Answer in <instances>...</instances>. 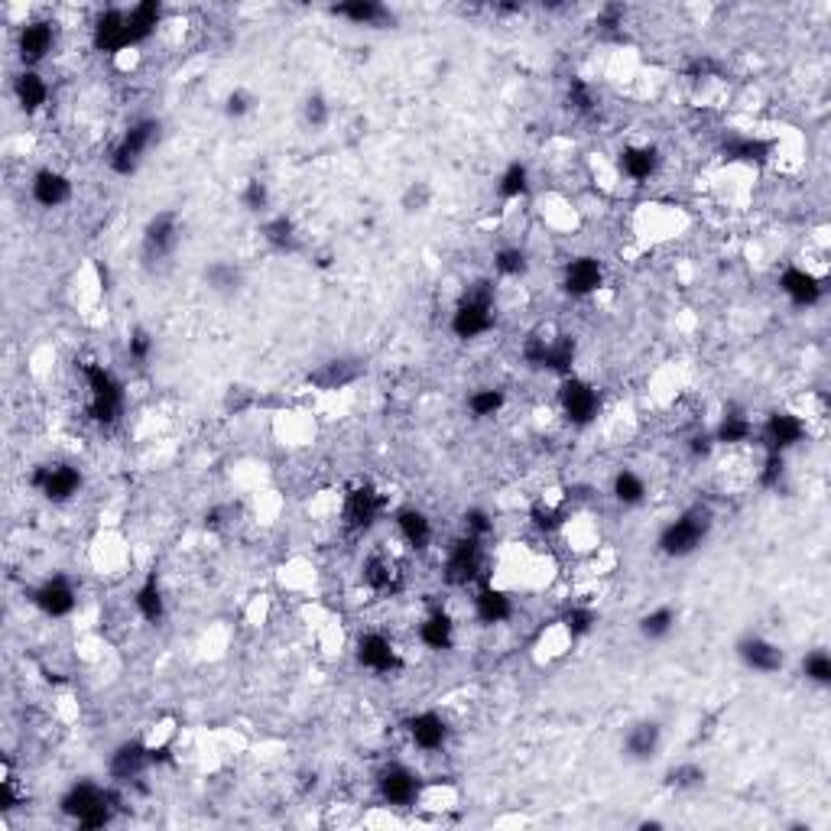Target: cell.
Instances as JSON below:
<instances>
[{"label": "cell", "instance_id": "6da1fadb", "mask_svg": "<svg viewBox=\"0 0 831 831\" xmlns=\"http://www.w3.org/2000/svg\"><path fill=\"white\" fill-rule=\"evenodd\" d=\"M78 377H82L85 393H88V403H85L88 419L105 425V429L118 425L120 415L127 410L123 380L101 360H78Z\"/></svg>", "mask_w": 831, "mask_h": 831}, {"label": "cell", "instance_id": "7a4b0ae2", "mask_svg": "<svg viewBox=\"0 0 831 831\" xmlns=\"http://www.w3.org/2000/svg\"><path fill=\"white\" fill-rule=\"evenodd\" d=\"M497 312H500V305H497V287H494V280H477V283H472V287L458 296V302L452 305L449 328H452V335L462 338V342H477V338H484V335L494 332Z\"/></svg>", "mask_w": 831, "mask_h": 831}, {"label": "cell", "instance_id": "3957f363", "mask_svg": "<svg viewBox=\"0 0 831 831\" xmlns=\"http://www.w3.org/2000/svg\"><path fill=\"white\" fill-rule=\"evenodd\" d=\"M60 812L78 829H105L118 812V792L111 786H98L88 779L72 783L60 799Z\"/></svg>", "mask_w": 831, "mask_h": 831}, {"label": "cell", "instance_id": "277c9868", "mask_svg": "<svg viewBox=\"0 0 831 831\" xmlns=\"http://www.w3.org/2000/svg\"><path fill=\"white\" fill-rule=\"evenodd\" d=\"M520 357L527 360V367L542 370L549 377H572L575 374V360H579V345L569 332L559 328H536L524 338Z\"/></svg>", "mask_w": 831, "mask_h": 831}, {"label": "cell", "instance_id": "5b68a950", "mask_svg": "<svg viewBox=\"0 0 831 831\" xmlns=\"http://www.w3.org/2000/svg\"><path fill=\"white\" fill-rule=\"evenodd\" d=\"M714 530V514L709 504H692L686 507L676 520H669L659 536H656V549L666 559H689L692 552H699L705 546V539Z\"/></svg>", "mask_w": 831, "mask_h": 831}, {"label": "cell", "instance_id": "8992f818", "mask_svg": "<svg viewBox=\"0 0 831 831\" xmlns=\"http://www.w3.org/2000/svg\"><path fill=\"white\" fill-rule=\"evenodd\" d=\"M384 514H387V494L364 477L352 481L338 497V524L348 536H367L380 524Z\"/></svg>", "mask_w": 831, "mask_h": 831}, {"label": "cell", "instance_id": "52a82bcc", "mask_svg": "<svg viewBox=\"0 0 831 831\" xmlns=\"http://www.w3.org/2000/svg\"><path fill=\"white\" fill-rule=\"evenodd\" d=\"M360 585H364V592L380 597V601H393L407 592L410 572H407V559L400 555V549L374 546L360 559Z\"/></svg>", "mask_w": 831, "mask_h": 831}, {"label": "cell", "instance_id": "ba28073f", "mask_svg": "<svg viewBox=\"0 0 831 831\" xmlns=\"http://www.w3.org/2000/svg\"><path fill=\"white\" fill-rule=\"evenodd\" d=\"M160 140V120L157 118H137L127 123V130L118 137V143L108 153V170L115 176L130 179L147 160V153L157 147Z\"/></svg>", "mask_w": 831, "mask_h": 831}, {"label": "cell", "instance_id": "9c48e42d", "mask_svg": "<svg viewBox=\"0 0 831 831\" xmlns=\"http://www.w3.org/2000/svg\"><path fill=\"white\" fill-rule=\"evenodd\" d=\"M487 575V555L484 542L468 533H458L445 546L442 559V582L449 589H475L477 582Z\"/></svg>", "mask_w": 831, "mask_h": 831}, {"label": "cell", "instance_id": "30bf717a", "mask_svg": "<svg viewBox=\"0 0 831 831\" xmlns=\"http://www.w3.org/2000/svg\"><path fill=\"white\" fill-rule=\"evenodd\" d=\"M555 403H559L562 419H565L572 429H589V425H594V422L601 419V410H604L601 390L594 387L592 380H585V377H579V374L559 380Z\"/></svg>", "mask_w": 831, "mask_h": 831}, {"label": "cell", "instance_id": "8fae6325", "mask_svg": "<svg viewBox=\"0 0 831 831\" xmlns=\"http://www.w3.org/2000/svg\"><path fill=\"white\" fill-rule=\"evenodd\" d=\"M355 656L357 666L367 669V672H374V676H397L407 666L403 650L397 647V640L387 630H377V627H370V630H364L357 637Z\"/></svg>", "mask_w": 831, "mask_h": 831}, {"label": "cell", "instance_id": "7c38bea8", "mask_svg": "<svg viewBox=\"0 0 831 831\" xmlns=\"http://www.w3.org/2000/svg\"><path fill=\"white\" fill-rule=\"evenodd\" d=\"M56 46H60V26H56V20L33 17V20L20 23V30H17V56H20L23 68H40L43 62L56 53Z\"/></svg>", "mask_w": 831, "mask_h": 831}, {"label": "cell", "instance_id": "4fadbf2b", "mask_svg": "<svg viewBox=\"0 0 831 831\" xmlns=\"http://www.w3.org/2000/svg\"><path fill=\"white\" fill-rule=\"evenodd\" d=\"M809 435V419L792 410H776L764 419V425L757 429V445L764 452H776V455H789L796 445H802Z\"/></svg>", "mask_w": 831, "mask_h": 831}, {"label": "cell", "instance_id": "5bb4252c", "mask_svg": "<svg viewBox=\"0 0 831 831\" xmlns=\"http://www.w3.org/2000/svg\"><path fill=\"white\" fill-rule=\"evenodd\" d=\"M182 244V218L173 208L157 212L147 225H143V238H140V250L147 263H166Z\"/></svg>", "mask_w": 831, "mask_h": 831}, {"label": "cell", "instance_id": "9a60e30c", "mask_svg": "<svg viewBox=\"0 0 831 831\" xmlns=\"http://www.w3.org/2000/svg\"><path fill=\"white\" fill-rule=\"evenodd\" d=\"M30 484L33 490H40L50 504H68L82 494L85 487V477H82V468H75L72 462H46V465H36L33 475H30Z\"/></svg>", "mask_w": 831, "mask_h": 831}, {"label": "cell", "instance_id": "2e32d148", "mask_svg": "<svg viewBox=\"0 0 831 831\" xmlns=\"http://www.w3.org/2000/svg\"><path fill=\"white\" fill-rule=\"evenodd\" d=\"M422 776L407 764H387L377 773V796L387 809H415L422 796Z\"/></svg>", "mask_w": 831, "mask_h": 831}, {"label": "cell", "instance_id": "e0dca14e", "mask_svg": "<svg viewBox=\"0 0 831 831\" xmlns=\"http://www.w3.org/2000/svg\"><path fill=\"white\" fill-rule=\"evenodd\" d=\"M91 46L111 60H118L120 53L137 50L130 40V26H127V7H101L91 20Z\"/></svg>", "mask_w": 831, "mask_h": 831}, {"label": "cell", "instance_id": "ac0fdd59", "mask_svg": "<svg viewBox=\"0 0 831 831\" xmlns=\"http://www.w3.org/2000/svg\"><path fill=\"white\" fill-rule=\"evenodd\" d=\"M607 280L604 260L594 253H579L562 263V293L569 299H592Z\"/></svg>", "mask_w": 831, "mask_h": 831}, {"label": "cell", "instance_id": "d6986e66", "mask_svg": "<svg viewBox=\"0 0 831 831\" xmlns=\"http://www.w3.org/2000/svg\"><path fill=\"white\" fill-rule=\"evenodd\" d=\"M472 607H475L477 624H484V627H500V624H507V620L517 614V597L484 575L475 585Z\"/></svg>", "mask_w": 831, "mask_h": 831}, {"label": "cell", "instance_id": "ffe728a7", "mask_svg": "<svg viewBox=\"0 0 831 831\" xmlns=\"http://www.w3.org/2000/svg\"><path fill=\"white\" fill-rule=\"evenodd\" d=\"M30 601L40 614L53 617V620H62V617H72L75 607H78V592L72 585V579L65 575H50L46 582H40L33 592H30Z\"/></svg>", "mask_w": 831, "mask_h": 831}, {"label": "cell", "instance_id": "44dd1931", "mask_svg": "<svg viewBox=\"0 0 831 831\" xmlns=\"http://www.w3.org/2000/svg\"><path fill=\"white\" fill-rule=\"evenodd\" d=\"M662 170V153L659 147L650 143V140H640V143H627L620 153H617V173L634 182V185H647L654 182Z\"/></svg>", "mask_w": 831, "mask_h": 831}, {"label": "cell", "instance_id": "7402d4cb", "mask_svg": "<svg viewBox=\"0 0 831 831\" xmlns=\"http://www.w3.org/2000/svg\"><path fill=\"white\" fill-rule=\"evenodd\" d=\"M779 293L789 299L796 309H812V305H819L822 296H825V283H822V277L812 273L809 267L789 263V267H783V273H779Z\"/></svg>", "mask_w": 831, "mask_h": 831}, {"label": "cell", "instance_id": "603a6c76", "mask_svg": "<svg viewBox=\"0 0 831 831\" xmlns=\"http://www.w3.org/2000/svg\"><path fill=\"white\" fill-rule=\"evenodd\" d=\"M407 737L422 754H439V751L449 747L452 727H449L445 714L425 709V712H415L407 717Z\"/></svg>", "mask_w": 831, "mask_h": 831}, {"label": "cell", "instance_id": "cb8c5ba5", "mask_svg": "<svg viewBox=\"0 0 831 831\" xmlns=\"http://www.w3.org/2000/svg\"><path fill=\"white\" fill-rule=\"evenodd\" d=\"M153 767V754H150V741H123L115 747L108 773L115 779V786H130L137 783L143 773Z\"/></svg>", "mask_w": 831, "mask_h": 831}, {"label": "cell", "instance_id": "d4e9b609", "mask_svg": "<svg viewBox=\"0 0 831 831\" xmlns=\"http://www.w3.org/2000/svg\"><path fill=\"white\" fill-rule=\"evenodd\" d=\"M415 637L425 650L432 654H449L455 650V640H458V624L455 617L445 611V607H429L415 627Z\"/></svg>", "mask_w": 831, "mask_h": 831}, {"label": "cell", "instance_id": "484cf974", "mask_svg": "<svg viewBox=\"0 0 831 831\" xmlns=\"http://www.w3.org/2000/svg\"><path fill=\"white\" fill-rule=\"evenodd\" d=\"M72 195H75V182L72 176H65L62 170L56 166H43V170H36L33 179H30V198L40 205V208H62V205H68L72 202Z\"/></svg>", "mask_w": 831, "mask_h": 831}, {"label": "cell", "instance_id": "4316f807", "mask_svg": "<svg viewBox=\"0 0 831 831\" xmlns=\"http://www.w3.org/2000/svg\"><path fill=\"white\" fill-rule=\"evenodd\" d=\"M734 654H737V659H741L751 672H760V676H773V672H779V669L786 666L783 647L767 640V637H760V634H747L744 640H737Z\"/></svg>", "mask_w": 831, "mask_h": 831}, {"label": "cell", "instance_id": "83f0119b", "mask_svg": "<svg viewBox=\"0 0 831 831\" xmlns=\"http://www.w3.org/2000/svg\"><path fill=\"white\" fill-rule=\"evenodd\" d=\"M13 98L20 105V111L26 118L43 115L53 101V88L46 82V75L40 68H20V75L13 78Z\"/></svg>", "mask_w": 831, "mask_h": 831}, {"label": "cell", "instance_id": "f1b7e54d", "mask_svg": "<svg viewBox=\"0 0 831 831\" xmlns=\"http://www.w3.org/2000/svg\"><path fill=\"white\" fill-rule=\"evenodd\" d=\"M393 527H397V539L410 549V552H425L435 539V524L422 507H400L393 514Z\"/></svg>", "mask_w": 831, "mask_h": 831}, {"label": "cell", "instance_id": "f546056e", "mask_svg": "<svg viewBox=\"0 0 831 831\" xmlns=\"http://www.w3.org/2000/svg\"><path fill=\"white\" fill-rule=\"evenodd\" d=\"M662 747V727L656 721H637L624 734V754L634 764H650Z\"/></svg>", "mask_w": 831, "mask_h": 831}, {"label": "cell", "instance_id": "4dcf8cb0", "mask_svg": "<svg viewBox=\"0 0 831 831\" xmlns=\"http://www.w3.org/2000/svg\"><path fill=\"white\" fill-rule=\"evenodd\" d=\"M163 23H166V13H163V3H157V0H143V3L127 7V26H130V40L137 50L143 43H150Z\"/></svg>", "mask_w": 831, "mask_h": 831}, {"label": "cell", "instance_id": "1f68e13d", "mask_svg": "<svg viewBox=\"0 0 831 831\" xmlns=\"http://www.w3.org/2000/svg\"><path fill=\"white\" fill-rule=\"evenodd\" d=\"M712 435L714 445H727V449L751 445V442H757V425L744 410H724V415L717 419V425L712 429Z\"/></svg>", "mask_w": 831, "mask_h": 831}, {"label": "cell", "instance_id": "d6a6232c", "mask_svg": "<svg viewBox=\"0 0 831 831\" xmlns=\"http://www.w3.org/2000/svg\"><path fill=\"white\" fill-rule=\"evenodd\" d=\"M357 377H360V367H357L355 360H348V357H335V360L319 364V367L309 374V384H312V387H319V390H325V393H335V390L352 387Z\"/></svg>", "mask_w": 831, "mask_h": 831}, {"label": "cell", "instance_id": "836d02e7", "mask_svg": "<svg viewBox=\"0 0 831 831\" xmlns=\"http://www.w3.org/2000/svg\"><path fill=\"white\" fill-rule=\"evenodd\" d=\"M332 13L355 23V26H370V30H384L393 23V10L377 0H348V3L332 7Z\"/></svg>", "mask_w": 831, "mask_h": 831}, {"label": "cell", "instance_id": "e575fe53", "mask_svg": "<svg viewBox=\"0 0 831 831\" xmlns=\"http://www.w3.org/2000/svg\"><path fill=\"white\" fill-rule=\"evenodd\" d=\"M133 611L147 624H163V617H166V592H163L157 572H150L143 579V585L133 592Z\"/></svg>", "mask_w": 831, "mask_h": 831}, {"label": "cell", "instance_id": "d590c367", "mask_svg": "<svg viewBox=\"0 0 831 831\" xmlns=\"http://www.w3.org/2000/svg\"><path fill=\"white\" fill-rule=\"evenodd\" d=\"M260 238L270 250L277 253H296L299 244H302V235H299V225L290 218V215H270L263 225H260Z\"/></svg>", "mask_w": 831, "mask_h": 831}, {"label": "cell", "instance_id": "8d00e7d4", "mask_svg": "<svg viewBox=\"0 0 831 831\" xmlns=\"http://www.w3.org/2000/svg\"><path fill=\"white\" fill-rule=\"evenodd\" d=\"M611 494H614V500H617L620 507H640V504L647 500L650 487H647V477L640 475V472L620 468L617 475L611 477Z\"/></svg>", "mask_w": 831, "mask_h": 831}, {"label": "cell", "instance_id": "74e56055", "mask_svg": "<svg viewBox=\"0 0 831 831\" xmlns=\"http://www.w3.org/2000/svg\"><path fill=\"white\" fill-rule=\"evenodd\" d=\"M494 273L500 280H524L530 273V253L520 244H504L494 250Z\"/></svg>", "mask_w": 831, "mask_h": 831}, {"label": "cell", "instance_id": "f35d334b", "mask_svg": "<svg viewBox=\"0 0 831 831\" xmlns=\"http://www.w3.org/2000/svg\"><path fill=\"white\" fill-rule=\"evenodd\" d=\"M530 166L527 163H520V160H514L500 179H497V195H500V202H520V198H527L530 195Z\"/></svg>", "mask_w": 831, "mask_h": 831}, {"label": "cell", "instance_id": "ab89813d", "mask_svg": "<svg viewBox=\"0 0 831 831\" xmlns=\"http://www.w3.org/2000/svg\"><path fill=\"white\" fill-rule=\"evenodd\" d=\"M637 630H640V637H644V640H650V644L666 640V637L676 630V611H672L669 604H659V607L647 611V614L640 617Z\"/></svg>", "mask_w": 831, "mask_h": 831}, {"label": "cell", "instance_id": "60d3db41", "mask_svg": "<svg viewBox=\"0 0 831 831\" xmlns=\"http://www.w3.org/2000/svg\"><path fill=\"white\" fill-rule=\"evenodd\" d=\"M468 413L475 415V419H494V415H500L507 410V390H500V387H477L468 393Z\"/></svg>", "mask_w": 831, "mask_h": 831}, {"label": "cell", "instance_id": "b9f144b4", "mask_svg": "<svg viewBox=\"0 0 831 831\" xmlns=\"http://www.w3.org/2000/svg\"><path fill=\"white\" fill-rule=\"evenodd\" d=\"M565 91H569V105H572V111H575V115H582V118H594V115H597L601 101H597V91H594V85L589 82V78L572 75Z\"/></svg>", "mask_w": 831, "mask_h": 831}, {"label": "cell", "instance_id": "7bdbcfd3", "mask_svg": "<svg viewBox=\"0 0 831 831\" xmlns=\"http://www.w3.org/2000/svg\"><path fill=\"white\" fill-rule=\"evenodd\" d=\"M705 779H709V773L702 764H676L666 773V786L672 792H699L705 786Z\"/></svg>", "mask_w": 831, "mask_h": 831}, {"label": "cell", "instance_id": "ee69618b", "mask_svg": "<svg viewBox=\"0 0 831 831\" xmlns=\"http://www.w3.org/2000/svg\"><path fill=\"white\" fill-rule=\"evenodd\" d=\"M559 620H562V627L569 630V637H572V640H582V637H589V634L594 630V624H597V614H594L592 604L579 601V604L565 607V614H562Z\"/></svg>", "mask_w": 831, "mask_h": 831}, {"label": "cell", "instance_id": "f6af8a7d", "mask_svg": "<svg viewBox=\"0 0 831 831\" xmlns=\"http://www.w3.org/2000/svg\"><path fill=\"white\" fill-rule=\"evenodd\" d=\"M270 202H273V195H270V185H267L263 179H247V182H244V188H240V205H244L250 215H267V212H270Z\"/></svg>", "mask_w": 831, "mask_h": 831}, {"label": "cell", "instance_id": "bcb514c9", "mask_svg": "<svg viewBox=\"0 0 831 831\" xmlns=\"http://www.w3.org/2000/svg\"><path fill=\"white\" fill-rule=\"evenodd\" d=\"M153 352H157V338L147 328H140V325L130 328V335H127V360H133L137 367H147Z\"/></svg>", "mask_w": 831, "mask_h": 831}, {"label": "cell", "instance_id": "7dc6e473", "mask_svg": "<svg viewBox=\"0 0 831 831\" xmlns=\"http://www.w3.org/2000/svg\"><path fill=\"white\" fill-rule=\"evenodd\" d=\"M205 280L215 293H235L240 283V270L235 263H225V260H215L208 270H205Z\"/></svg>", "mask_w": 831, "mask_h": 831}, {"label": "cell", "instance_id": "c3c4849f", "mask_svg": "<svg viewBox=\"0 0 831 831\" xmlns=\"http://www.w3.org/2000/svg\"><path fill=\"white\" fill-rule=\"evenodd\" d=\"M802 676H806V682H812V686H831V656L825 650H812V654H806L802 659Z\"/></svg>", "mask_w": 831, "mask_h": 831}, {"label": "cell", "instance_id": "681fc988", "mask_svg": "<svg viewBox=\"0 0 831 831\" xmlns=\"http://www.w3.org/2000/svg\"><path fill=\"white\" fill-rule=\"evenodd\" d=\"M302 120H305V127H312V130H325L328 120H332V105H328L322 95H309L305 105H302Z\"/></svg>", "mask_w": 831, "mask_h": 831}, {"label": "cell", "instance_id": "f907efd6", "mask_svg": "<svg viewBox=\"0 0 831 831\" xmlns=\"http://www.w3.org/2000/svg\"><path fill=\"white\" fill-rule=\"evenodd\" d=\"M432 185L429 182H410L407 192H403V212L407 215H422L429 205H432Z\"/></svg>", "mask_w": 831, "mask_h": 831}, {"label": "cell", "instance_id": "816d5d0a", "mask_svg": "<svg viewBox=\"0 0 831 831\" xmlns=\"http://www.w3.org/2000/svg\"><path fill=\"white\" fill-rule=\"evenodd\" d=\"M462 533L475 536V539H481V542H487V536L494 533V517H490L484 507H472V510H465Z\"/></svg>", "mask_w": 831, "mask_h": 831}, {"label": "cell", "instance_id": "f5cc1de1", "mask_svg": "<svg viewBox=\"0 0 831 831\" xmlns=\"http://www.w3.org/2000/svg\"><path fill=\"white\" fill-rule=\"evenodd\" d=\"M253 111V98L244 91V88H235L228 98H225V115L231 120H240V118H247Z\"/></svg>", "mask_w": 831, "mask_h": 831}]
</instances>
